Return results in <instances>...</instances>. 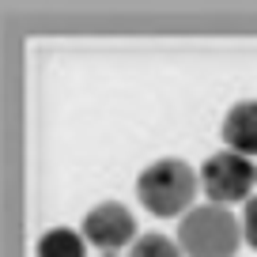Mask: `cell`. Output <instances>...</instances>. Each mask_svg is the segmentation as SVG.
Listing matches in <instances>:
<instances>
[{
	"label": "cell",
	"mask_w": 257,
	"mask_h": 257,
	"mask_svg": "<svg viewBox=\"0 0 257 257\" xmlns=\"http://www.w3.org/2000/svg\"><path fill=\"white\" fill-rule=\"evenodd\" d=\"M128 257H182V246L170 242L167 234H140Z\"/></svg>",
	"instance_id": "7"
},
{
	"label": "cell",
	"mask_w": 257,
	"mask_h": 257,
	"mask_svg": "<svg viewBox=\"0 0 257 257\" xmlns=\"http://www.w3.org/2000/svg\"><path fill=\"white\" fill-rule=\"evenodd\" d=\"M242 238V223L223 204H197L178 223V246L185 257H234Z\"/></svg>",
	"instance_id": "1"
},
{
	"label": "cell",
	"mask_w": 257,
	"mask_h": 257,
	"mask_svg": "<svg viewBox=\"0 0 257 257\" xmlns=\"http://www.w3.org/2000/svg\"><path fill=\"white\" fill-rule=\"evenodd\" d=\"M102 257H117V253H102Z\"/></svg>",
	"instance_id": "9"
},
{
	"label": "cell",
	"mask_w": 257,
	"mask_h": 257,
	"mask_svg": "<svg viewBox=\"0 0 257 257\" xmlns=\"http://www.w3.org/2000/svg\"><path fill=\"white\" fill-rule=\"evenodd\" d=\"M242 234H246V242L257 249V197H249L246 208H242Z\"/></svg>",
	"instance_id": "8"
},
{
	"label": "cell",
	"mask_w": 257,
	"mask_h": 257,
	"mask_svg": "<svg viewBox=\"0 0 257 257\" xmlns=\"http://www.w3.org/2000/svg\"><path fill=\"white\" fill-rule=\"evenodd\" d=\"M137 197L152 216H182L197 197V170L182 159H159L137 178Z\"/></svg>",
	"instance_id": "2"
},
{
	"label": "cell",
	"mask_w": 257,
	"mask_h": 257,
	"mask_svg": "<svg viewBox=\"0 0 257 257\" xmlns=\"http://www.w3.org/2000/svg\"><path fill=\"white\" fill-rule=\"evenodd\" d=\"M257 182V167L238 152H219L201 167V189L208 193L212 204H234L249 201V189Z\"/></svg>",
	"instance_id": "3"
},
{
	"label": "cell",
	"mask_w": 257,
	"mask_h": 257,
	"mask_svg": "<svg viewBox=\"0 0 257 257\" xmlns=\"http://www.w3.org/2000/svg\"><path fill=\"white\" fill-rule=\"evenodd\" d=\"M223 140L231 152L238 155H257V98H249V102H238L227 110L223 117Z\"/></svg>",
	"instance_id": "5"
},
{
	"label": "cell",
	"mask_w": 257,
	"mask_h": 257,
	"mask_svg": "<svg viewBox=\"0 0 257 257\" xmlns=\"http://www.w3.org/2000/svg\"><path fill=\"white\" fill-rule=\"evenodd\" d=\"M83 234L68 231V227H57V231H49L46 238L38 242V257H83L87 253V246H83Z\"/></svg>",
	"instance_id": "6"
},
{
	"label": "cell",
	"mask_w": 257,
	"mask_h": 257,
	"mask_svg": "<svg viewBox=\"0 0 257 257\" xmlns=\"http://www.w3.org/2000/svg\"><path fill=\"white\" fill-rule=\"evenodd\" d=\"M83 238L91 246H98L102 253H113V249L128 246V242L137 238V219L125 204L117 201H106V204H95V208L83 216Z\"/></svg>",
	"instance_id": "4"
}]
</instances>
